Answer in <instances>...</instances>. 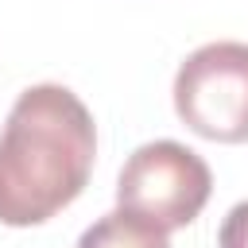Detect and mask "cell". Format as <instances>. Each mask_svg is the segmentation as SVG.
Masks as SVG:
<instances>
[{"instance_id":"4","label":"cell","mask_w":248,"mask_h":248,"mask_svg":"<svg viewBox=\"0 0 248 248\" xmlns=\"http://www.w3.org/2000/svg\"><path fill=\"white\" fill-rule=\"evenodd\" d=\"M78 248H170V244L159 225L143 221L132 209H112L78 236Z\"/></svg>"},{"instance_id":"5","label":"cell","mask_w":248,"mask_h":248,"mask_svg":"<svg viewBox=\"0 0 248 248\" xmlns=\"http://www.w3.org/2000/svg\"><path fill=\"white\" fill-rule=\"evenodd\" d=\"M217 248H248V202H236L229 209L217 232Z\"/></svg>"},{"instance_id":"1","label":"cell","mask_w":248,"mask_h":248,"mask_svg":"<svg viewBox=\"0 0 248 248\" xmlns=\"http://www.w3.org/2000/svg\"><path fill=\"white\" fill-rule=\"evenodd\" d=\"M97 155L93 112L66 85H31L0 132V221L43 225L89 182Z\"/></svg>"},{"instance_id":"3","label":"cell","mask_w":248,"mask_h":248,"mask_svg":"<svg viewBox=\"0 0 248 248\" xmlns=\"http://www.w3.org/2000/svg\"><path fill=\"white\" fill-rule=\"evenodd\" d=\"M178 120L213 143L248 140V43H205L174 74Z\"/></svg>"},{"instance_id":"2","label":"cell","mask_w":248,"mask_h":248,"mask_svg":"<svg viewBox=\"0 0 248 248\" xmlns=\"http://www.w3.org/2000/svg\"><path fill=\"white\" fill-rule=\"evenodd\" d=\"M213 174L198 151L174 140H151L128 155L116 178V205L140 213L163 232L186 229L209 202Z\"/></svg>"}]
</instances>
